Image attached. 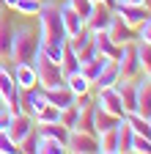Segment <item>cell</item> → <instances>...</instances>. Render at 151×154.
Instances as JSON below:
<instances>
[{"label": "cell", "instance_id": "6da1fadb", "mask_svg": "<svg viewBox=\"0 0 151 154\" xmlns=\"http://www.w3.org/2000/svg\"><path fill=\"white\" fill-rule=\"evenodd\" d=\"M36 17H39V38L44 44H55V47L66 44V30H63L58 0H41V8Z\"/></svg>", "mask_w": 151, "mask_h": 154}, {"label": "cell", "instance_id": "7a4b0ae2", "mask_svg": "<svg viewBox=\"0 0 151 154\" xmlns=\"http://www.w3.org/2000/svg\"><path fill=\"white\" fill-rule=\"evenodd\" d=\"M39 30L30 28V25H14L11 33V58L8 63H33L36 52H39Z\"/></svg>", "mask_w": 151, "mask_h": 154}, {"label": "cell", "instance_id": "3957f363", "mask_svg": "<svg viewBox=\"0 0 151 154\" xmlns=\"http://www.w3.org/2000/svg\"><path fill=\"white\" fill-rule=\"evenodd\" d=\"M33 69H36V80H39L41 88H55V85H63L66 77L61 72V63L58 61H50V58L39 50L33 58Z\"/></svg>", "mask_w": 151, "mask_h": 154}, {"label": "cell", "instance_id": "277c9868", "mask_svg": "<svg viewBox=\"0 0 151 154\" xmlns=\"http://www.w3.org/2000/svg\"><path fill=\"white\" fill-rule=\"evenodd\" d=\"M116 66H118L121 80H137V77L143 74V69H140V61H137L135 42L121 44V52H118V58H116Z\"/></svg>", "mask_w": 151, "mask_h": 154}, {"label": "cell", "instance_id": "5b68a950", "mask_svg": "<svg viewBox=\"0 0 151 154\" xmlns=\"http://www.w3.org/2000/svg\"><path fill=\"white\" fill-rule=\"evenodd\" d=\"M66 151H71V154H99V140H96V135H93V132L69 129Z\"/></svg>", "mask_w": 151, "mask_h": 154}, {"label": "cell", "instance_id": "8992f818", "mask_svg": "<svg viewBox=\"0 0 151 154\" xmlns=\"http://www.w3.org/2000/svg\"><path fill=\"white\" fill-rule=\"evenodd\" d=\"M93 105L118 116V119H124L126 110H124V102H121V94H118V85H110V88H96V94H93Z\"/></svg>", "mask_w": 151, "mask_h": 154}, {"label": "cell", "instance_id": "52a82bcc", "mask_svg": "<svg viewBox=\"0 0 151 154\" xmlns=\"http://www.w3.org/2000/svg\"><path fill=\"white\" fill-rule=\"evenodd\" d=\"M113 14H118L129 28H137V25L143 22V19H146L151 11H148V6H146V3H121V0H116V6H113Z\"/></svg>", "mask_w": 151, "mask_h": 154}, {"label": "cell", "instance_id": "ba28073f", "mask_svg": "<svg viewBox=\"0 0 151 154\" xmlns=\"http://www.w3.org/2000/svg\"><path fill=\"white\" fill-rule=\"evenodd\" d=\"M36 129V121L30 119L28 113H11V119H8V127H6V132H8V138L20 146L28 135Z\"/></svg>", "mask_w": 151, "mask_h": 154}, {"label": "cell", "instance_id": "9c48e42d", "mask_svg": "<svg viewBox=\"0 0 151 154\" xmlns=\"http://www.w3.org/2000/svg\"><path fill=\"white\" fill-rule=\"evenodd\" d=\"M107 36L116 44H129V42H135V28H129L118 14H113L110 22H107Z\"/></svg>", "mask_w": 151, "mask_h": 154}, {"label": "cell", "instance_id": "30bf717a", "mask_svg": "<svg viewBox=\"0 0 151 154\" xmlns=\"http://www.w3.org/2000/svg\"><path fill=\"white\" fill-rule=\"evenodd\" d=\"M11 33L14 22L6 17V8H0V63H8L11 58Z\"/></svg>", "mask_w": 151, "mask_h": 154}, {"label": "cell", "instance_id": "8fae6325", "mask_svg": "<svg viewBox=\"0 0 151 154\" xmlns=\"http://www.w3.org/2000/svg\"><path fill=\"white\" fill-rule=\"evenodd\" d=\"M11 74H14V83H17V88H20V91H28V88H33V85H39L33 63H11Z\"/></svg>", "mask_w": 151, "mask_h": 154}, {"label": "cell", "instance_id": "7c38bea8", "mask_svg": "<svg viewBox=\"0 0 151 154\" xmlns=\"http://www.w3.org/2000/svg\"><path fill=\"white\" fill-rule=\"evenodd\" d=\"M61 19H63V30H66V38H71V36H77L80 30H85V19L74 11V8H69L66 3H61Z\"/></svg>", "mask_w": 151, "mask_h": 154}, {"label": "cell", "instance_id": "4fadbf2b", "mask_svg": "<svg viewBox=\"0 0 151 154\" xmlns=\"http://www.w3.org/2000/svg\"><path fill=\"white\" fill-rule=\"evenodd\" d=\"M135 83H137V110L135 113H140L143 119H151V83L146 74H140Z\"/></svg>", "mask_w": 151, "mask_h": 154}, {"label": "cell", "instance_id": "5bb4252c", "mask_svg": "<svg viewBox=\"0 0 151 154\" xmlns=\"http://www.w3.org/2000/svg\"><path fill=\"white\" fill-rule=\"evenodd\" d=\"M110 17H113V8H107L104 3H96L91 11V17L85 19V28L91 33H96V30H107V22H110Z\"/></svg>", "mask_w": 151, "mask_h": 154}, {"label": "cell", "instance_id": "9a60e30c", "mask_svg": "<svg viewBox=\"0 0 151 154\" xmlns=\"http://www.w3.org/2000/svg\"><path fill=\"white\" fill-rule=\"evenodd\" d=\"M93 47H96V52H99V55L110 58V61H116L118 52H121V44L113 42V38L107 36V30H96V33H93Z\"/></svg>", "mask_w": 151, "mask_h": 154}, {"label": "cell", "instance_id": "2e32d148", "mask_svg": "<svg viewBox=\"0 0 151 154\" xmlns=\"http://www.w3.org/2000/svg\"><path fill=\"white\" fill-rule=\"evenodd\" d=\"M44 96H47V102H50V105H55L58 110H63V107L74 105V94L66 88V83H63V85H55V88H44Z\"/></svg>", "mask_w": 151, "mask_h": 154}, {"label": "cell", "instance_id": "e0dca14e", "mask_svg": "<svg viewBox=\"0 0 151 154\" xmlns=\"http://www.w3.org/2000/svg\"><path fill=\"white\" fill-rule=\"evenodd\" d=\"M118 94H121V102L126 113H135L137 110V83L135 80H118Z\"/></svg>", "mask_w": 151, "mask_h": 154}, {"label": "cell", "instance_id": "ac0fdd59", "mask_svg": "<svg viewBox=\"0 0 151 154\" xmlns=\"http://www.w3.org/2000/svg\"><path fill=\"white\" fill-rule=\"evenodd\" d=\"M118 121H121L118 116H113V113H107V110H102V107L93 105V129H96V135H99V132H110V129H116Z\"/></svg>", "mask_w": 151, "mask_h": 154}, {"label": "cell", "instance_id": "d6986e66", "mask_svg": "<svg viewBox=\"0 0 151 154\" xmlns=\"http://www.w3.org/2000/svg\"><path fill=\"white\" fill-rule=\"evenodd\" d=\"M132 127L126 124V119L118 121L116 127V146H118V154H132Z\"/></svg>", "mask_w": 151, "mask_h": 154}, {"label": "cell", "instance_id": "ffe728a7", "mask_svg": "<svg viewBox=\"0 0 151 154\" xmlns=\"http://www.w3.org/2000/svg\"><path fill=\"white\" fill-rule=\"evenodd\" d=\"M118 80H121L118 66H116V61H110V63L99 72V77L93 80V91H96V88H110V85H118Z\"/></svg>", "mask_w": 151, "mask_h": 154}, {"label": "cell", "instance_id": "44dd1931", "mask_svg": "<svg viewBox=\"0 0 151 154\" xmlns=\"http://www.w3.org/2000/svg\"><path fill=\"white\" fill-rule=\"evenodd\" d=\"M107 63H110V58H104V55H96L93 61H88V63H80V74L85 77V80H91V85H93V80L99 77V72H102Z\"/></svg>", "mask_w": 151, "mask_h": 154}, {"label": "cell", "instance_id": "7402d4cb", "mask_svg": "<svg viewBox=\"0 0 151 154\" xmlns=\"http://www.w3.org/2000/svg\"><path fill=\"white\" fill-rule=\"evenodd\" d=\"M61 72H63V77L80 72V58H77V52H74L69 44H63V52H61Z\"/></svg>", "mask_w": 151, "mask_h": 154}, {"label": "cell", "instance_id": "603a6c76", "mask_svg": "<svg viewBox=\"0 0 151 154\" xmlns=\"http://www.w3.org/2000/svg\"><path fill=\"white\" fill-rule=\"evenodd\" d=\"M66 88L74 94V96H80V94H88V91H93V85H91V80H85V77L77 72V74H69L66 77Z\"/></svg>", "mask_w": 151, "mask_h": 154}, {"label": "cell", "instance_id": "cb8c5ba5", "mask_svg": "<svg viewBox=\"0 0 151 154\" xmlns=\"http://www.w3.org/2000/svg\"><path fill=\"white\" fill-rule=\"evenodd\" d=\"M36 154H66V146L61 140H55V138H44V135H39Z\"/></svg>", "mask_w": 151, "mask_h": 154}, {"label": "cell", "instance_id": "d4e9b609", "mask_svg": "<svg viewBox=\"0 0 151 154\" xmlns=\"http://www.w3.org/2000/svg\"><path fill=\"white\" fill-rule=\"evenodd\" d=\"M96 140H99V154H118V146H116V129L99 132Z\"/></svg>", "mask_w": 151, "mask_h": 154}, {"label": "cell", "instance_id": "484cf974", "mask_svg": "<svg viewBox=\"0 0 151 154\" xmlns=\"http://www.w3.org/2000/svg\"><path fill=\"white\" fill-rule=\"evenodd\" d=\"M58 119H61V110L55 107V105H50V102H47V107H44V110H39V113L33 116L36 127H41V124H55Z\"/></svg>", "mask_w": 151, "mask_h": 154}, {"label": "cell", "instance_id": "4316f807", "mask_svg": "<svg viewBox=\"0 0 151 154\" xmlns=\"http://www.w3.org/2000/svg\"><path fill=\"white\" fill-rule=\"evenodd\" d=\"M135 50H137V61H140L143 74H148V72H151V44H146V42H135Z\"/></svg>", "mask_w": 151, "mask_h": 154}, {"label": "cell", "instance_id": "83f0119b", "mask_svg": "<svg viewBox=\"0 0 151 154\" xmlns=\"http://www.w3.org/2000/svg\"><path fill=\"white\" fill-rule=\"evenodd\" d=\"M39 8H41V0H17V6H14V11L20 17H36Z\"/></svg>", "mask_w": 151, "mask_h": 154}, {"label": "cell", "instance_id": "f1b7e54d", "mask_svg": "<svg viewBox=\"0 0 151 154\" xmlns=\"http://www.w3.org/2000/svg\"><path fill=\"white\" fill-rule=\"evenodd\" d=\"M66 129H74V127H77L80 124V110L77 107H74V105H69V107H63L61 110V119H58Z\"/></svg>", "mask_w": 151, "mask_h": 154}, {"label": "cell", "instance_id": "f546056e", "mask_svg": "<svg viewBox=\"0 0 151 154\" xmlns=\"http://www.w3.org/2000/svg\"><path fill=\"white\" fill-rule=\"evenodd\" d=\"M63 3H66L69 8H74L83 19H88V17H91V11H93V6H96L93 0H63Z\"/></svg>", "mask_w": 151, "mask_h": 154}, {"label": "cell", "instance_id": "4dcf8cb0", "mask_svg": "<svg viewBox=\"0 0 151 154\" xmlns=\"http://www.w3.org/2000/svg\"><path fill=\"white\" fill-rule=\"evenodd\" d=\"M132 154H151V138L132 135Z\"/></svg>", "mask_w": 151, "mask_h": 154}, {"label": "cell", "instance_id": "1f68e13d", "mask_svg": "<svg viewBox=\"0 0 151 154\" xmlns=\"http://www.w3.org/2000/svg\"><path fill=\"white\" fill-rule=\"evenodd\" d=\"M135 42H146V44H151V14L135 28Z\"/></svg>", "mask_w": 151, "mask_h": 154}, {"label": "cell", "instance_id": "d6a6232c", "mask_svg": "<svg viewBox=\"0 0 151 154\" xmlns=\"http://www.w3.org/2000/svg\"><path fill=\"white\" fill-rule=\"evenodd\" d=\"M17 151H20V146H17L8 138V132L3 129V132H0V154H17Z\"/></svg>", "mask_w": 151, "mask_h": 154}, {"label": "cell", "instance_id": "836d02e7", "mask_svg": "<svg viewBox=\"0 0 151 154\" xmlns=\"http://www.w3.org/2000/svg\"><path fill=\"white\" fill-rule=\"evenodd\" d=\"M99 52H96V47H93V38L83 47V50H77V58H80V63H88V61H93Z\"/></svg>", "mask_w": 151, "mask_h": 154}, {"label": "cell", "instance_id": "e575fe53", "mask_svg": "<svg viewBox=\"0 0 151 154\" xmlns=\"http://www.w3.org/2000/svg\"><path fill=\"white\" fill-rule=\"evenodd\" d=\"M36 146H39V132L33 129V132L28 135V138H25V140L20 143V151H28V154H36Z\"/></svg>", "mask_w": 151, "mask_h": 154}, {"label": "cell", "instance_id": "d590c367", "mask_svg": "<svg viewBox=\"0 0 151 154\" xmlns=\"http://www.w3.org/2000/svg\"><path fill=\"white\" fill-rule=\"evenodd\" d=\"M8 119H11V110H8L3 102H0V132H3V129L8 127Z\"/></svg>", "mask_w": 151, "mask_h": 154}, {"label": "cell", "instance_id": "8d00e7d4", "mask_svg": "<svg viewBox=\"0 0 151 154\" xmlns=\"http://www.w3.org/2000/svg\"><path fill=\"white\" fill-rule=\"evenodd\" d=\"M14 6H17V0H3V8L6 11H14Z\"/></svg>", "mask_w": 151, "mask_h": 154}, {"label": "cell", "instance_id": "74e56055", "mask_svg": "<svg viewBox=\"0 0 151 154\" xmlns=\"http://www.w3.org/2000/svg\"><path fill=\"white\" fill-rule=\"evenodd\" d=\"M121 3H146V0H121Z\"/></svg>", "mask_w": 151, "mask_h": 154}, {"label": "cell", "instance_id": "f35d334b", "mask_svg": "<svg viewBox=\"0 0 151 154\" xmlns=\"http://www.w3.org/2000/svg\"><path fill=\"white\" fill-rule=\"evenodd\" d=\"M146 77H148V83H151V72H148V74H146Z\"/></svg>", "mask_w": 151, "mask_h": 154}, {"label": "cell", "instance_id": "ab89813d", "mask_svg": "<svg viewBox=\"0 0 151 154\" xmlns=\"http://www.w3.org/2000/svg\"><path fill=\"white\" fill-rule=\"evenodd\" d=\"M0 8H3V0H0Z\"/></svg>", "mask_w": 151, "mask_h": 154}, {"label": "cell", "instance_id": "60d3db41", "mask_svg": "<svg viewBox=\"0 0 151 154\" xmlns=\"http://www.w3.org/2000/svg\"><path fill=\"white\" fill-rule=\"evenodd\" d=\"M148 124H151V119H148Z\"/></svg>", "mask_w": 151, "mask_h": 154}]
</instances>
